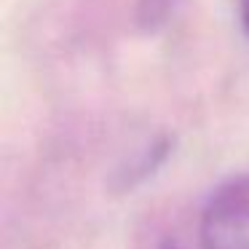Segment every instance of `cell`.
Returning <instances> with one entry per match:
<instances>
[{"label": "cell", "mask_w": 249, "mask_h": 249, "mask_svg": "<svg viewBox=\"0 0 249 249\" xmlns=\"http://www.w3.org/2000/svg\"><path fill=\"white\" fill-rule=\"evenodd\" d=\"M161 249H179V247H174V244H163Z\"/></svg>", "instance_id": "cell-3"}, {"label": "cell", "mask_w": 249, "mask_h": 249, "mask_svg": "<svg viewBox=\"0 0 249 249\" xmlns=\"http://www.w3.org/2000/svg\"><path fill=\"white\" fill-rule=\"evenodd\" d=\"M198 236L204 249H249V174L228 179L209 196Z\"/></svg>", "instance_id": "cell-1"}, {"label": "cell", "mask_w": 249, "mask_h": 249, "mask_svg": "<svg viewBox=\"0 0 249 249\" xmlns=\"http://www.w3.org/2000/svg\"><path fill=\"white\" fill-rule=\"evenodd\" d=\"M238 14H241L244 30H247V35H249V0H238Z\"/></svg>", "instance_id": "cell-2"}]
</instances>
